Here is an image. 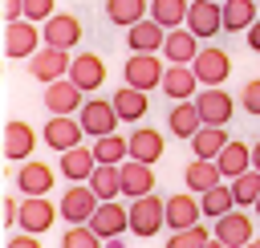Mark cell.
<instances>
[{
    "label": "cell",
    "instance_id": "obj_1",
    "mask_svg": "<svg viewBox=\"0 0 260 248\" xmlns=\"http://www.w3.org/2000/svg\"><path fill=\"white\" fill-rule=\"evenodd\" d=\"M126 220H130V232H134L138 240H150V236H158V232L167 228V220H162V195L146 191V195L130 199V207H126Z\"/></svg>",
    "mask_w": 260,
    "mask_h": 248
},
{
    "label": "cell",
    "instance_id": "obj_2",
    "mask_svg": "<svg viewBox=\"0 0 260 248\" xmlns=\"http://www.w3.org/2000/svg\"><path fill=\"white\" fill-rule=\"evenodd\" d=\"M12 61H28L37 49H41V24L28 20V16H16V20H4V45H0Z\"/></svg>",
    "mask_w": 260,
    "mask_h": 248
},
{
    "label": "cell",
    "instance_id": "obj_3",
    "mask_svg": "<svg viewBox=\"0 0 260 248\" xmlns=\"http://www.w3.org/2000/svg\"><path fill=\"white\" fill-rule=\"evenodd\" d=\"M211 244H219V248H248L252 244V220L240 207H228L223 215H215Z\"/></svg>",
    "mask_w": 260,
    "mask_h": 248
},
{
    "label": "cell",
    "instance_id": "obj_4",
    "mask_svg": "<svg viewBox=\"0 0 260 248\" xmlns=\"http://www.w3.org/2000/svg\"><path fill=\"white\" fill-rule=\"evenodd\" d=\"M191 69H195L199 85H223L232 73V57L219 45H199V53L191 57Z\"/></svg>",
    "mask_w": 260,
    "mask_h": 248
},
{
    "label": "cell",
    "instance_id": "obj_5",
    "mask_svg": "<svg viewBox=\"0 0 260 248\" xmlns=\"http://www.w3.org/2000/svg\"><path fill=\"white\" fill-rule=\"evenodd\" d=\"M162 69H167V61H162V53H130L126 57V85H134V89H154L158 81H162Z\"/></svg>",
    "mask_w": 260,
    "mask_h": 248
},
{
    "label": "cell",
    "instance_id": "obj_6",
    "mask_svg": "<svg viewBox=\"0 0 260 248\" xmlns=\"http://www.w3.org/2000/svg\"><path fill=\"white\" fill-rule=\"evenodd\" d=\"M195 110L207 126H228L236 114V98L223 85H203V94H195Z\"/></svg>",
    "mask_w": 260,
    "mask_h": 248
},
{
    "label": "cell",
    "instance_id": "obj_7",
    "mask_svg": "<svg viewBox=\"0 0 260 248\" xmlns=\"http://www.w3.org/2000/svg\"><path fill=\"white\" fill-rule=\"evenodd\" d=\"M98 203H102V199L93 195L89 183H69L65 195H61V203H57V215H61L65 224H85V220L93 215Z\"/></svg>",
    "mask_w": 260,
    "mask_h": 248
},
{
    "label": "cell",
    "instance_id": "obj_8",
    "mask_svg": "<svg viewBox=\"0 0 260 248\" xmlns=\"http://www.w3.org/2000/svg\"><path fill=\"white\" fill-rule=\"evenodd\" d=\"M41 41L45 45H57V49H73L81 41V20L73 12H49L41 20Z\"/></svg>",
    "mask_w": 260,
    "mask_h": 248
},
{
    "label": "cell",
    "instance_id": "obj_9",
    "mask_svg": "<svg viewBox=\"0 0 260 248\" xmlns=\"http://www.w3.org/2000/svg\"><path fill=\"white\" fill-rule=\"evenodd\" d=\"M158 89H162V94H167L171 102L195 98V94H199V77H195L191 61H167V69H162V81H158Z\"/></svg>",
    "mask_w": 260,
    "mask_h": 248
},
{
    "label": "cell",
    "instance_id": "obj_10",
    "mask_svg": "<svg viewBox=\"0 0 260 248\" xmlns=\"http://www.w3.org/2000/svg\"><path fill=\"white\" fill-rule=\"evenodd\" d=\"M77 122H81L85 134L98 138V134L118 130V110H114V102H106V98H85L81 110H77Z\"/></svg>",
    "mask_w": 260,
    "mask_h": 248
},
{
    "label": "cell",
    "instance_id": "obj_11",
    "mask_svg": "<svg viewBox=\"0 0 260 248\" xmlns=\"http://www.w3.org/2000/svg\"><path fill=\"white\" fill-rule=\"evenodd\" d=\"M53 220H57V207H53L45 195H24V199L16 203V224H20L24 232H32V236L49 232Z\"/></svg>",
    "mask_w": 260,
    "mask_h": 248
},
{
    "label": "cell",
    "instance_id": "obj_12",
    "mask_svg": "<svg viewBox=\"0 0 260 248\" xmlns=\"http://www.w3.org/2000/svg\"><path fill=\"white\" fill-rule=\"evenodd\" d=\"M28 73L45 85V81H53V77H65L69 73V49H57V45H45L41 41V49L28 57Z\"/></svg>",
    "mask_w": 260,
    "mask_h": 248
},
{
    "label": "cell",
    "instance_id": "obj_13",
    "mask_svg": "<svg viewBox=\"0 0 260 248\" xmlns=\"http://www.w3.org/2000/svg\"><path fill=\"white\" fill-rule=\"evenodd\" d=\"M81 102H85V89L73 85L69 77H53V81H45V110H49V114H77Z\"/></svg>",
    "mask_w": 260,
    "mask_h": 248
},
{
    "label": "cell",
    "instance_id": "obj_14",
    "mask_svg": "<svg viewBox=\"0 0 260 248\" xmlns=\"http://www.w3.org/2000/svg\"><path fill=\"white\" fill-rule=\"evenodd\" d=\"M41 138H45V142L61 154V150L77 146V142L85 138V130H81L77 114H49V122H45V130H41Z\"/></svg>",
    "mask_w": 260,
    "mask_h": 248
},
{
    "label": "cell",
    "instance_id": "obj_15",
    "mask_svg": "<svg viewBox=\"0 0 260 248\" xmlns=\"http://www.w3.org/2000/svg\"><path fill=\"white\" fill-rule=\"evenodd\" d=\"M118 187H122L126 199H138V195L154 191V167H150V163H138V159L126 154V159L118 163Z\"/></svg>",
    "mask_w": 260,
    "mask_h": 248
},
{
    "label": "cell",
    "instance_id": "obj_16",
    "mask_svg": "<svg viewBox=\"0 0 260 248\" xmlns=\"http://www.w3.org/2000/svg\"><path fill=\"white\" fill-rule=\"evenodd\" d=\"M98 236H102V244L106 240H118V232H130V220H126V207L118 203V199H102L98 207H93V215L85 220Z\"/></svg>",
    "mask_w": 260,
    "mask_h": 248
},
{
    "label": "cell",
    "instance_id": "obj_17",
    "mask_svg": "<svg viewBox=\"0 0 260 248\" xmlns=\"http://www.w3.org/2000/svg\"><path fill=\"white\" fill-rule=\"evenodd\" d=\"M73 85H81L85 94H93V89H102V81H106V61L98 57V53H77V57H69V73H65Z\"/></svg>",
    "mask_w": 260,
    "mask_h": 248
},
{
    "label": "cell",
    "instance_id": "obj_18",
    "mask_svg": "<svg viewBox=\"0 0 260 248\" xmlns=\"http://www.w3.org/2000/svg\"><path fill=\"white\" fill-rule=\"evenodd\" d=\"M0 146H4V159H12V163H24V159H32V146H37V130H32L28 122L12 118V122L4 126V138H0Z\"/></svg>",
    "mask_w": 260,
    "mask_h": 248
},
{
    "label": "cell",
    "instance_id": "obj_19",
    "mask_svg": "<svg viewBox=\"0 0 260 248\" xmlns=\"http://www.w3.org/2000/svg\"><path fill=\"white\" fill-rule=\"evenodd\" d=\"M162 150H167V138L154 130V126H138L134 134H126V154L130 159H138V163H158L162 159Z\"/></svg>",
    "mask_w": 260,
    "mask_h": 248
},
{
    "label": "cell",
    "instance_id": "obj_20",
    "mask_svg": "<svg viewBox=\"0 0 260 248\" xmlns=\"http://www.w3.org/2000/svg\"><path fill=\"white\" fill-rule=\"evenodd\" d=\"M162 220H167V228H171V232H179V228H187V224L203 220L195 191H179V195H167V199H162Z\"/></svg>",
    "mask_w": 260,
    "mask_h": 248
},
{
    "label": "cell",
    "instance_id": "obj_21",
    "mask_svg": "<svg viewBox=\"0 0 260 248\" xmlns=\"http://www.w3.org/2000/svg\"><path fill=\"white\" fill-rule=\"evenodd\" d=\"M195 37H215L223 33V20H219V0H187V20H183Z\"/></svg>",
    "mask_w": 260,
    "mask_h": 248
},
{
    "label": "cell",
    "instance_id": "obj_22",
    "mask_svg": "<svg viewBox=\"0 0 260 248\" xmlns=\"http://www.w3.org/2000/svg\"><path fill=\"white\" fill-rule=\"evenodd\" d=\"M16 191L20 195H49L53 191V167L41 159H24L16 171Z\"/></svg>",
    "mask_w": 260,
    "mask_h": 248
},
{
    "label": "cell",
    "instance_id": "obj_23",
    "mask_svg": "<svg viewBox=\"0 0 260 248\" xmlns=\"http://www.w3.org/2000/svg\"><path fill=\"white\" fill-rule=\"evenodd\" d=\"M162 37H167V28H162L158 20H150V16H142V20H134V24L126 28L130 53H158V49H162Z\"/></svg>",
    "mask_w": 260,
    "mask_h": 248
},
{
    "label": "cell",
    "instance_id": "obj_24",
    "mask_svg": "<svg viewBox=\"0 0 260 248\" xmlns=\"http://www.w3.org/2000/svg\"><path fill=\"white\" fill-rule=\"evenodd\" d=\"M158 53H162V61H191V57L199 53V37H195L187 24H175V28H167Z\"/></svg>",
    "mask_w": 260,
    "mask_h": 248
},
{
    "label": "cell",
    "instance_id": "obj_25",
    "mask_svg": "<svg viewBox=\"0 0 260 248\" xmlns=\"http://www.w3.org/2000/svg\"><path fill=\"white\" fill-rule=\"evenodd\" d=\"M98 167V159H93V150L89 146H69V150H61V163H57V171L69 179V183H85L89 179V171Z\"/></svg>",
    "mask_w": 260,
    "mask_h": 248
},
{
    "label": "cell",
    "instance_id": "obj_26",
    "mask_svg": "<svg viewBox=\"0 0 260 248\" xmlns=\"http://www.w3.org/2000/svg\"><path fill=\"white\" fill-rule=\"evenodd\" d=\"M215 167H219V175H223V179H236L240 171H248V167H252V146H248V142H240V138H228V142H223V150L215 154Z\"/></svg>",
    "mask_w": 260,
    "mask_h": 248
},
{
    "label": "cell",
    "instance_id": "obj_27",
    "mask_svg": "<svg viewBox=\"0 0 260 248\" xmlns=\"http://www.w3.org/2000/svg\"><path fill=\"white\" fill-rule=\"evenodd\" d=\"M256 16H260V4H256V0H219L223 33H244Z\"/></svg>",
    "mask_w": 260,
    "mask_h": 248
},
{
    "label": "cell",
    "instance_id": "obj_28",
    "mask_svg": "<svg viewBox=\"0 0 260 248\" xmlns=\"http://www.w3.org/2000/svg\"><path fill=\"white\" fill-rule=\"evenodd\" d=\"M114 110H118V122H138L146 110H150V98H146V89H134V85H122L114 98Z\"/></svg>",
    "mask_w": 260,
    "mask_h": 248
},
{
    "label": "cell",
    "instance_id": "obj_29",
    "mask_svg": "<svg viewBox=\"0 0 260 248\" xmlns=\"http://www.w3.org/2000/svg\"><path fill=\"white\" fill-rule=\"evenodd\" d=\"M167 126H171V134H175V138H191V134L203 126V118H199V110H195V98L175 102V106H171V114H167Z\"/></svg>",
    "mask_w": 260,
    "mask_h": 248
},
{
    "label": "cell",
    "instance_id": "obj_30",
    "mask_svg": "<svg viewBox=\"0 0 260 248\" xmlns=\"http://www.w3.org/2000/svg\"><path fill=\"white\" fill-rule=\"evenodd\" d=\"M228 138H232V134H228V126H207V122H203L187 142H191V154H195V159H215V154L223 150V142H228Z\"/></svg>",
    "mask_w": 260,
    "mask_h": 248
},
{
    "label": "cell",
    "instance_id": "obj_31",
    "mask_svg": "<svg viewBox=\"0 0 260 248\" xmlns=\"http://www.w3.org/2000/svg\"><path fill=\"white\" fill-rule=\"evenodd\" d=\"M223 175H219V167H215V159H191V167L183 171V183H187V191H207V187H215Z\"/></svg>",
    "mask_w": 260,
    "mask_h": 248
},
{
    "label": "cell",
    "instance_id": "obj_32",
    "mask_svg": "<svg viewBox=\"0 0 260 248\" xmlns=\"http://www.w3.org/2000/svg\"><path fill=\"white\" fill-rule=\"evenodd\" d=\"M85 183L93 187L98 199H118V195H122V187H118V163H98Z\"/></svg>",
    "mask_w": 260,
    "mask_h": 248
},
{
    "label": "cell",
    "instance_id": "obj_33",
    "mask_svg": "<svg viewBox=\"0 0 260 248\" xmlns=\"http://www.w3.org/2000/svg\"><path fill=\"white\" fill-rule=\"evenodd\" d=\"M146 4L150 0H106V20L118 24V28H130L134 20L146 16Z\"/></svg>",
    "mask_w": 260,
    "mask_h": 248
},
{
    "label": "cell",
    "instance_id": "obj_34",
    "mask_svg": "<svg viewBox=\"0 0 260 248\" xmlns=\"http://www.w3.org/2000/svg\"><path fill=\"white\" fill-rule=\"evenodd\" d=\"M228 187H232L236 207H252V203H256V195H260V171H256V167H248V171H240L236 179H228Z\"/></svg>",
    "mask_w": 260,
    "mask_h": 248
},
{
    "label": "cell",
    "instance_id": "obj_35",
    "mask_svg": "<svg viewBox=\"0 0 260 248\" xmlns=\"http://www.w3.org/2000/svg\"><path fill=\"white\" fill-rule=\"evenodd\" d=\"M228 207H236V199H232V187H228L223 179H219L215 187L199 191V211H203V215H211V220H215V215H223Z\"/></svg>",
    "mask_w": 260,
    "mask_h": 248
},
{
    "label": "cell",
    "instance_id": "obj_36",
    "mask_svg": "<svg viewBox=\"0 0 260 248\" xmlns=\"http://www.w3.org/2000/svg\"><path fill=\"white\" fill-rule=\"evenodd\" d=\"M146 16L158 20L162 28H175V24L187 20V0H150L146 4Z\"/></svg>",
    "mask_w": 260,
    "mask_h": 248
},
{
    "label": "cell",
    "instance_id": "obj_37",
    "mask_svg": "<svg viewBox=\"0 0 260 248\" xmlns=\"http://www.w3.org/2000/svg\"><path fill=\"white\" fill-rule=\"evenodd\" d=\"M89 150H93V159H98V163H122V159H126V138L110 130V134H98Z\"/></svg>",
    "mask_w": 260,
    "mask_h": 248
},
{
    "label": "cell",
    "instance_id": "obj_38",
    "mask_svg": "<svg viewBox=\"0 0 260 248\" xmlns=\"http://www.w3.org/2000/svg\"><path fill=\"white\" fill-rule=\"evenodd\" d=\"M171 248H207L211 244V232L195 220V224H187V228H179V232H171V240H167Z\"/></svg>",
    "mask_w": 260,
    "mask_h": 248
},
{
    "label": "cell",
    "instance_id": "obj_39",
    "mask_svg": "<svg viewBox=\"0 0 260 248\" xmlns=\"http://www.w3.org/2000/svg\"><path fill=\"white\" fill-rule=\"evenodd\" d=\"M65 248H102V236L89 228V224H69V232L61 236Z\"/></svg>",
    "mask_w": 260,
    "mask_h": 248
},
{
    "label": "cell",
    "instance_id": "obj_40",
    "mask_svg": "<svg viewBox=\"0 0 260 248\" xmlns=\"http://www.w3.org/2000/svg\"><path fill=\"white\" fill-rule=\"evenodd\" d=\"M53 4H57V0H20V16H28V20H37V24H41L49 12H57Z\"/></svg>",
    "mask_w": 260,
    "mask_h": 248
},
{
    "label": "cell",
    "instance_id": "obj_41",
    "mask_svg": "<svg viewBox=\"0 0 260 248\" xmlns=\"http://www.w3.org/2000/svg\"><path fill=\"white\" fill-rule=\"evenodd\" d=\"M240 106H244L248 114H256V118H260V77L244 81V89H240Z\"/></svg>",
    "mask_w": 260,
    "mask_h": 248
},
{
    "label": "cell",
    "instance_id": "obj_42",
    "mask_svg": "<svg viewBox=\"0 0 260 248\" xmlns=\"http://www.w3.org/2000/svg\"><path fill=\"white\" fill-rule=\"evenodd\" d=\"M8 244H12V248H37V244H41V236H32V232H24V228H20V236H12Z\"/></svg>",
    "mask_w": 260,
    "mask_h": 248
},
{
    "label": "cell",
    "instance_id": "obj_43",
    "mask_svg": "<svg viewBox=\"0 0 260 248\" xmlns=\"http://www.w3.org/2000/svg\"><path fill=\"white\" fill-rule=\"evenodd\" d=\"M244 33H248V49H252V53H260V16H256Z\"/></svg>",
    "mask_w": 260,
    "mask_h": 248
},
{
    "label": "cell",
    "instance_id": "obj_44",
    "mask_svg": "<svg viewBox=\"0 0 260 248\" xmlns=\"http://www.w3.org/2000/svg\"><path fill=\"white\" fill-rule=\"evenodd\" d=\"M20 16V0H4V20H16Z\"/></svg>",
    "mask_w": 260,
    "mask_h": 248
},
{
    "label": "cell",
    "instance_id": "obj_45",
    "mask_svg": "<svg viewBox=\"0 0 260 248\" xmlns=\"http://www.w3.org/2000/svg\"><path fill=\"white\" fill-rule=\"evenodd\" d=\"M252 167L260 171V142H252Z\"/></svg>",
    "mask_w": 260,
    "mask_h": 248
},
{
    "label": "cell",
    "instance_id": "obj_46",
    "mask_svg": "<svg viewBox=\"0 0 260 248\" xmlns=\"http://www.w3.org/2000/svg\"><path fill=\"white\" fill-rule=\"evenodd\" d=\"M0 179H4V146H0Z\"/></svg>",
    "mask_w": 260,
    "mask_h": 248
},
{
    "label": "cell",
    "instance_id": "obj_47",
    "mask_svg": "<svg viewBox=\"0 0 260 248\" xmlns=\"http://www.w3.org/2000/svg\"><path fill=\"white\" fill-rule=\"evenodd\" d=\"M252 207H256V215H260V195H256V203H252Z\"/></svg>",
    "mask_w": 260,
    "mask_h": 248
},
{
    "label": "cell",
    "instance_id": "obj_48",
    "mask_svg": "<svg viewBox=\"0 0 260 248\" xmlns=\"http://www.w3.org/2000/svg\"><path fill=\"white\" fill-rule=\"evenodd\" d=\"M0 20H4V0H0Z\"/></svg>",
    "mask_w": 260,
    "mask_h": 248
}]
</instances>
